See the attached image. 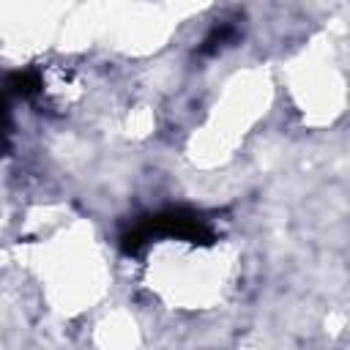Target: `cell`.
I'll use <instances>...</instances> for the list:
<instances>
[{
  "label": "cell",
  "mask_w": 350,
  "mask_h": 350,
  "mask_svg": "<svg viewBox=\"0 0 350 350\" xmlns=\"http://www.w3.org/2000/svg\"><path fill=\"white\" fill-rule=\"evenodd\" d=\"M5 134H8V107H5V101L0 98V142L5 139Z\"/></svg>",
  "instance_id": "1"
}]
</instances>
